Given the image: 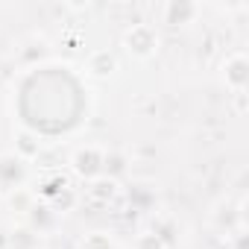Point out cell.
<instances>
[{"mask_svg": "<svg viewBox=\"0 0 249 249\" xmlns=\"http://www.w3.org/2000/svg\"><path fill=\"white\" fill-rule=\"evenodd\" d=\"M199 18V3L194 0H167L161 9V21L170 27H188Z\"/></svg>", "mask_w": 249, "mask_h": 249, "instance_id": "obj_5", "label": "cell"}, {"mask_svg": "<svg viewBox=\"0 0 249 249\" xmlns=\"http://www.w3.org/2000/svg\"><path fill=\"white\" fill-rule=\"evenodd\" d=\"M82 249H117V246H114L111 234H106V231H91V234L82 237Z\"/></svg>", "mask_w": 249, "mask_h": 249, "instance_id": "obj_18", "label": "cell"}, {"mask_svg": "<svg viewBox=\"0 0 249 249\" xmlns=\"http://www.w3.org/2000/svg\"><path fill=\"white\" fill-rule=\"evenodd\" d=\"M0 249H9V231L0 229Z\"/></svg>", "mask_w": 249, "mask_h": 249, "instance_id": "obj_22", "label": "cell"}, {"mask_svg": "<svg viewBox=\"0 0 249 249\" xmlns=\"http://www.w3.org/2000/svg\"><path fill=\"white\" fill-rule=\"evenodd\" d=\"M85 68H88L91 76H97V79H108V76H114V71H117V56H114L111 50H94V53L88 56Z\"/></svg>", "mask_w": 249, "mask_h": 249, "instance_id": "obj_8", "label": "cell"}, {"mask_svg": "<svg viewBox=\"0 0 249 249\" xmlns=\"http://www.w3.org/2000/svg\"><path fill=\"white\" fill-rule=\"evenodd\" d=\"M123 47L135 59H153L159 53V33L150 24H132L123 33Z\"/></svg>", "mask_w": 249, "mask_h": 249, "instance_id": "obj_2", "label": "cell"}, {"mask_svg": "<svg viewBox=\"0 0 249 249\" xmlns=\"http://www.w3.org/2000/svg\"><path fill=\"white\" fill-rule=\"evenodd\" d=\"M234 108H237V114H246V108H249V94L246 91L234 94Z\"/></svg>", "mask_w": 249, "mask_h": 249, "instance_id": "obj_21", "label": "cell"}, {"mask_svg": "<svg viewBox=\"0 0 249 249\" xmlns=\"http://www.w3.org/2000/svg\"><path fill=\"white\" fill-rule=\"evenodd\" d=\"M3 205H6L9 211H15V214H24V217H27V211L36 205V194H33L30 188H18V191H9V194L3 196Z\"/></svg>", "mask_w": 249, "mask_h": 249, "instance_id": "obj_15", "label": "cell"}, {"mask_svg": "<svg viewBox=\"0 0 249 249\" xmlns=\"http://www.w3.org/2000/svg\"><path fill=\"white\" fill-rule=\"evenodd\" d=\"M126 170H129V156H126V153H120V150H106V159H103V176H108V179L117 182Z\"/></svg>", "mask_w": 249, "mask_h": 249, "instance_id": "obj_13", "label": "cell"}, {"mask_svg": "<svg viewBox=\"0 0 249 249\" xmlns=\"http://www.w3.org/2000/svg\"><path fill=\"white\" fill-rule=\"evenodd\" d=\"M243 208H246V202H240L237 208H234L231 202H220L217 211H214V226H217L220 231H234V229H240V226H243Z\"/></svg>", "mask_w": 249, "mask_h": 249, "instance_id": "obj_9", "label": "cell"}, {"mask_svg": "<svg viewBox=\"0 0 249 249\" xmlns=\"http://www.w3.org/2000/svg\"><path fill=\"white\" fill-rule=\"evenodd\" d=\"M126 202H129V208H135V211H150V208L156 205V185H153V182H144V179L132 182V185L126 188Z\"/></svg>", "mask_w": 249, "mask_h": 249, "instance_id": "obj_7", "label": "cell"}, {"mask_svg": "<svg viewBox=\"0 0 249 249\" xmlns=\"http://www.w3.org/2000/svg\"><path fill=\"white\" fill-rule=\"evenodd\" d=\"M0 208H3V194H0Z\"/></svg>", "mask_w": 249, "mask_h": 249, "instance_id": "obj_23", "label": "cell"}, {"mask_svg": "<svg viewBox=\"0 0 249 249\" xmlns=\"http://www.w3.org/2000/svg\"><path fill=\"white\" fill-rule=\"evenodd\" d=\"M65 188H71V185H68V179H65L62 173H47V176L38 179V196H41V202L56 199Z\"/></svg>", "mask_w": 249, "mask_h": 249, "instance_id": "obj_14", "label": "cell"}, {"mask_svg": "<svg viewBox=\"0 0 249 249\" xmlns=\"http://www.w3.org/2000/svg\"><path fill=\"white\" fill-rule=\"evenodd\" d=\"M47 56V41H33V44H27L24 47V62H41Z\"/></svg>", "mask_w": 249, "mask_h": 249, "instance_id": "obj_20", "label": "cell"}, {"mask_svg": "<svg viewBox=\"0 0 249 249\" xmlns=\"http://www.w3.org/2000/svg\"><path fill=\"white\" fill-rule=\"evenodd\" d=\"M150 231H156V234L161 237V243H164L167 249H176V246H179V223H176L173 217H167V214L156 217V220H153V229H150Z\"/></svg>", "mask_w": 249, "mask_h": 249, "instance_id": "obj_11", "label": "cell"}, {"mask_svg": "<svg viewBox=\"0 0 249 249\" xmlns=\"http://www.w3.org/2000/svg\"><path fill=\"white\" fill-rule=\"evenodd\" d=\"M30 179V167L27 161H21L12 150L9 153H0V194H9V191H18L24 188Z\"/></svg>", "mask_w": 249, "mask_h": 249, "instance_id": "obj_4", "label": "cell"}, {"mask_svg": "<svg viewBox=\"0 0 249 249\" xmlns=\"http://www.w3.org/2000/svg\"><path fill=\"white\" fill-rule=\"evenodd\" d=\"M103 159H106V150L97 147V144L76 147V150L71 153V170H73V176H79L82 182H94L97 176H103Z\"/></svg>", "mask_w": 249, "mask_h": 249, "instance_id": "obj_1", "label": "cell"}, {"mask_svg": "<svg viewBox=\"0 0 249 249\" xmlns=\"http://www.w3.org/2000/svg\"><path fill=\"white\" fill-rule=\"evenodd\" d=\"M88 196L94 202H111L117 196V182L108 176H97L94 182H88Z\"/></svg>", "mask_w": 249, "mask_h": 249, "instance_id": "obj_16", "label": "cell"}, {"mask_svg": "<svg viewBox=\"0 0 249 249\" xmlns=\"http://www.w3.org/2000/svg\"><path fill=\"white\" fill-rule=\"evenodd\" d=\"M135 249H167L164 243H161V237L156 234V231H141L138 237H135Z\"/></svg>", "mask_w": 249, "mask_h": 249, "instance_id": "obj_19", "label": "cell"}, {"mask_svg": "<svg viewBox=\"0 0 249 249\" xmlns=\"http://www.w3.org/2000/svg\"><path fill=\"white\" fill-rule=\"evenodd\" d=\"M41 246V234H36L27 223L9 229V249H38Z\"/></svg>", "mask_w": 249, "mask_h": 249, "instance_id": "obj_12", "label": "cell"}, {"mask_svg": "<svg viewBox=\"0 0 249 249\" xmlns=\"http://www.w3.org/2000/svg\"><path fill=\"white\" fill-rule=\"evenodd\" d=\"M47 205H50V208H53L56 214H68V211H71V208L76 205V191H73V188H65V191H62V194H59L56 199H50Z\"/></svg>", "mask_w": 249, "mask_h": 249, "instance_id": "obj_17", "label": "cell"}, {"mask_svg": "<svg viewBox=\"0 0 249 249\" xmlns=\"http://www.w3.org/2000/svg\"><path fill=\"white\" fill-rule=\"evenodd\" d=\"M24 223L36 231V234H47V231H53L56 229V223H59V214L47 205V202H38L36 199V205L27 211V217H24Z\"/></svg>", "mask_w": 249, "mask_h": 249, "instance_id": "obj_6", "label": "cell"}, {"mask_svg": "<svg viewBox=\"0 0 249 249\" xmlns=\"http://www.w3.org/2000/svg\"><path fill=\"white\" fill-rule=\"evenodd\" d=\"M220 79H223V85L231 94L246 91L249 88V56L240 53V50L237 53H229L223 59V65H220Z\"/></svg>", "mask_w": 249, "mask_h": 249, "instance_id": "obj_3", "label": "cell"}, {"mask_svg": "<svg viewBox=\"0 0 249 249\" xmlns=\"http://www.w3.org/2000/svg\"><path fill=\"white\" fill-rule=\"evenodd\" d=\"M21 161H36L38 156H41V141H38V135L36 132H30V129H18L15 132V150H12Z\"/></svg>", "mask_w": 249, "mask_h": 249, "instance_id": "obj_10", "label": "cell"}]
</instances>
